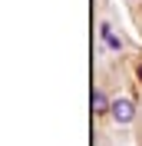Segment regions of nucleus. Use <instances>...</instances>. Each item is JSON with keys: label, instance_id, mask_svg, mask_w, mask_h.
I'll return each instance as SVG.
<instances>
[{"label": "nucleus", "instance_id": "1", "mask_svg": "<svg viewBox=\"0 0 142 146\" xmlns=\"http://www.w3.org/2000/svg\"><path fill=\"white\" fill-rule=\"evenodd\" d=\"M109 119H112L116 126H129V123H135V100H129V96H112Z\"/></svg>", "mask_w": 142, "mask_h": 146}, {"label": "nucleus", "instance_id": "2", "mask_svg": "<svg viewBox=\"0 0 142 146\" xmlns=\"http://www.w3.org/2000/svg\"><path fill=\"white\" fill-rule=\"evenodd\" d=\"M99 43H103V50H109V53H122V36L112 30V23H99Z\"/></svg>", "mask_w": 142, "mask_h": 146}, {"label": "nucleus", "instance_id": "3", "mask_svg": "<svg viewBox=\"0 0 142 146\" xmlns=\"http://www.w3.org/2000/svg\"><path fill=\"white\" fill-rule=\"evenodd\" d=\"M109 106H112V100L106 96L103 86H96V90H93V113H96V116H109Z\"/></svg>", "mask_w": 142, "mask_h": 146}, {"label": "nucleus", "instance_id": "4", "mask_svg": "<svg viewBox=\"0 0 142 146\" xmlns=\"http://www.w3.org/2000/svg\"><path fill=\"white\" fill-rule=\"evenodd\" d=\"M135 76H139V83H142V60L135 63Z\"/></svg>", "mask_w": 142, "mask_h": 146}]
</instances>
